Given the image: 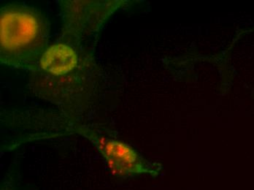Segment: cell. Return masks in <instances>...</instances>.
Wrapping results in <instances>:
<instances>
[{"label":"cell","mask_w":254,"mask_h":190,"mask_svg":"<svg viewBox=\"0 0 254 190\" xmlns=\"http://www.w3.org/2000/svg\"><path fill=\"white\" fill-rule=\"evenodd\" d=\"M0 14L1 64L36 72L40 58L49 46L47 18L24 3L5 4Z\"/></svg>","instance_id":"6da1fadb"},{"label":"cell","mask_w":254,"mask_h":190,"mask_svg":"<svg viewBox=\"0 0 254 190\" xmlns=\"http://www.w3.org/2000/svg\"><path fill=\"white\" fill-rule=\"evenodd\" d=\"M79 52L73 44L59 42L49 46L38 63L36 72L60 78L73 73L79 67Z\"/></svg>","instance_id":"3957f363"},{"label":"cell","mask_w":254,"mask_h":190,"mask_svg":"<svg viewBox=\"0 0 254 190\" xmlns=\"http://www.w3.org/2000/svg\"><path fill=\"white\" fill-rule=\"evenodd\" d=\"M76 132L89 140L100 151L111 174L116 177H132L141 174L156 177L160 165L145 160L131 146L115 139L109 138L99 132L80 126Z\"/></svg>","instance_id":"7a4b0ae2"}]
</instances>
